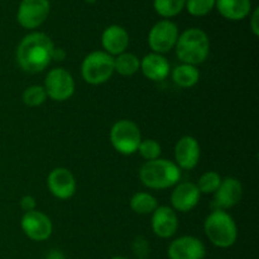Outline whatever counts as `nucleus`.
<instances>
[{
    "instance_id": "f257e3e1",
    "label": "nucleus",
    "mask_w": 259,
    "mask_h": 259,
    "mask_svg": "<svg viewBox=\"0 0 259 259\" xmlns=\"http://www.w3.org/2000/svg\"><path fill=\"white\" fill-rule=\"evenodd\" d=\"M55 48L52 39L47 34L33 32L20 40L17 48V62L25 72H42L52 61Z\"/></svg>"
},
{
    "instance_id": "f03ea898",
    "label": "nucleus",
    "mask_w": 259,
    "mask_h": 259,
    "mask_svg": "<svg viewBox=\"0 0 259 259\" xmlns=\"http://www.w3.org/2000/svg\"><path fill=\"white\" fill-rule=\"evenodd\" d=\"M181 179V169L175 162L157 158L147 161L139 169V180L152 190H166L176 186Z\"/></svg>"
},
{
    "instance_id": "7ed1b4c3",
    "label": "nucleus",
    "mask_w": 259,
    "mask_h": 259,
    "mask_svg": "<svg viewBox=\"0 0 259 259\" xmlns=\"http://www.w3.org/2000/svg\"><path fill=\"white\" fill-rule=\"evenodd\" d=\"M176 55L182 63L196 66L205 62L210 53V39L200 28H190L179 35Z\"/></svg>"
},
{
    "instance_id": "20e7f679",
    "label": "nucleus",
    "mask_w": 259,
    "mask_h": 259,
    "mask_svg": "<svg viewBox=\"0 0 259 259\" xmlns=\"http://www.w3.org/2000/svg\"><path fill=\"white\" fill-rule=\"evenodd\" d=\"M204 232L212 245L218 248H230L238 239V227L229 212L215 209L205 219Z\"/></svg>"
},
{
    "instance_id": "39448f33",
    "label": "nucleus",
    "mask_w": 259,
    "mask_h": 259,
    "mask_svg": "<svg viewBox=\"0 0 259 259\" xmlns=\"http://www.w3.org/2000/svg\"><path fill=\"white\" fill-rule=\"evenodd\" d=\"M114 72V57L104 51L89 53L81 65V76L90 85L105 83Z\"/></svg>"
},
{
    "instance_id": "423d86ee",
    "label": "nucleus",
    "mask_w": 259,
    "mask_h": 259,
    "mask_svg": "<svg viewBox=\"0 0 259 259\" xmlns=\"http://www.w3.org/2000/svg\"><path fill=\"white\" fill-rule=\"evenodd\" d=\"M110 142L118 153L131 156L138 151L142 142L141 129L134 121L121 119L111 126Z\"/></svg>"
},
{
    "instance_id": "0eeeda50",
    "label": "nucleus",
    "mask_w": 259,
    "mask_h": 259,
    "mask_svg": "<svg viewBox=\"0 0 259 259\" xmlns=\"http://www.w3.org/2000/svg\"><path fill=\"white\" fill-rule=\"evenodd\" d=\"M43 88L47 94V98L62 103L72 98L75 94V80L67 70L57 67L47 73Z\"/></svg>"
},
{
    "instance_id": "6e6552de",
    "label": "nucleus",
    "mask_w": 259,
    "mask_h": 259,
    "mask_svg": "<svg viewBox=\"0 0 259 259\" xmlns=\"http://www.w3.org/2000/svg\"><path fill=\"white\" fill-rule=\"evenodd\" d=\"M179 35V28L174 22L169 19H162L149 30L148 45L154 53L163 55L175 48Z\"/></svg>"
},
{
    "instance_id": "1a4fd4ad",
    "label": "nucleus",
    "mask_w": 259,
    "mask_h": 259,
    "mask_svg": "<svg viewBox=\"0 0 259 259\" xmlns=\"http://www.w3.org/2000/svg\"><path fill=\"white\" fill-rule=\"evenodd\" d=\"M51 12L50 0H22L17 20L25 29H35L47 20Z\"/></svg>"
},
{
    "instance_id": "9d476101",
    "label": "nucleus",
    "mask_w": 259,
    "mask_h": 259,
    "mask_svg": "<svg viewBox=\"0 0 259 259\" xmlns=\"http://www.w3.org/2000/svg\"><path fill=\"white\" fill-rule=\"evenodd\" d=\"M23 233L33 242H45L50 239L53 232V225L50 218L37 209L24 212L20 220Z\"/></svg>"
},
{
    "instance_id": "9b49d317",
    "label": "nucleus",
    "mask_w": 259,
    "mask_h": 259,
    "mask_svg": "<svg viewBox=\"0 0 259 259\" xmlns=\"http://www.w3.org/2000/svg\"><path fill=\"white\" fill-rule=\"evenodd\" d=\"M47 186L55 197L60 200H68L76 192L75 176L70 169L65 167H57L48 175Z\"/></svg>"
},
{
    "instance_id": "f8f14e48",
    "label": "nucleus",
    "mask_w": 259,
    "mask_h": 259,
    "mask_svg": "<svg viewBox=\"0 0 259 259\" xmlns=\"http://www.w3.org/2000/svg\"><path fill=\"white\" fill-rule=\"evenodd\" d=\"M167 254L169 259H204L206 248L199 238L184 235L171 242Z\"/></svg>"
},
{
    "instance_id": "ddd939ff",
    "label": "nucleus",
    "mask_w": 259,
    "mask_h": 259,
    "mask_svg": "<svg viewBox=\"0 0 259 259\" xmlns=\"http://www.w3.org/2000/svg\"><path fill=\"white\" fill-rule=\"evenodd\" d=\"M201 148L196 138L191 136H185L175 146V163L180 169H194L199 164Z\"/></svg>"
},
{
    "instance_id": "4468645a",
    "label": "nucleus",
    "mask_w": 259,
    "mask_h": 259,
    "mask_svg": "<svg viewBox=\"0 0 259 259\" xmlns=\"http://www.w3.org/2000/svg\"><path fill=\"white\" fill-rule=\"evenodd\" d=\"M200 194L196 184L194 182H181L175 186L171 194V204L175 211L189 212L194 210L200 202Z\"/></svg>"
},
{
    "instance_id": "2eb2a0df",
    "label": "nucleus",
    "mask_w": 259,
    "mask_h": 259,
    "mask_svg": "<svg viewBox=\"0 0 259 259\" xmlns=\"http://www.w3.org/2000/svg\"><path fill=\"white\" fill-rule=\"evenodd\" d=\"M179 229V218L176 211L168 206H158L152 214V230L162 239L174 237Z\"/></svg>"
},
{
    "instance_id": "dca6fc26",
    "label": "nucleus",
    "mask_w": 259,
    "mask_h": 259,
    "mask_svg": "<svg viewBox=\"0 0 259 259\" xmlns=\"http://www.w3.org/2000/svg\"><path fill=\"white\" fill-rule=\"evenodd\" d=\"M243 196V186L239 180L234 177H227L222 180L219 189L215 191L214 200L217 209L227 210L230 207H234L239 204Z\"/></svg>"
},
{
    "instance_id": "f3484780",
    "label": "nucleus",
    "mask_w": 259,
    "mask_h": 259,
    "mask_svg": "<svg viewBox=\"0 0 259 259\" xmlns=\"http://www.w3.org/2000/svg\"><path fill=\"white\" fill-rule=\"evenodd\" d=\"M101 45L105 51L110 56H119L121 53L126 52V48L129 46V34L125 28L120 25H109L105 28L101 35Z\"/></svg>"
},
{
    "instance_id": "a211bd4d",
    "label": "nucleus",
    "mask_w": 259,
    "mask_h": 259,
    "mask_svg": "<svg viewBox=\"0 0 259 259\" xmlns=\"http://www.w3.org/2000/svg\"><path fill=\"white\" fill-rule=\"evenodd\" d=\"M141 70L148 80L162 81L169 75L171 66L163 55L152 52L141 60Z\"/></svg>"
},
{
    "instance_id": "6ab92c4d",
    "label": "nucleus",
    "mask_w": 259,
    "mask_h": 259,
    "mask_svg": "<svg viewBox=\"0 0 259 259\" xmlns=\"http://www.w3.org/2000/svg\"><path fill=\"white\" fill-rule=\"evenodd\" d=\"M218 12L229 20H243L252 12L250 0H215Z\"/></svg>"
},
{
    "instance_id": "aec40b11",
    "label": "nucleus",
    "mask_w": 259,
    "mask_h": 259,
    "mask_svg": "<svg viewBox=\"0 0 259 259\" xmlns=\"http://www.w3.org/2000/svg\"><path fill=\"white\" fill-rule=\"evenodd\" d=\"M172 80L180 88L189 89L199 82L200 72L196 66L181 63L172 71Z\"/></svg>"
},
{
    "instance_id": "412c9836",
    "label": "nucleus",
    "mask_w": 259,
    "mask_h": 259,
    "mask_svg": "<svg viewBox=\"0 0 259 259\" xmlns=\"http://www.w3.org/2000/svg\"><path fill=\"white\" fill-rule=\"evenodd\" d=\"M141 70V60L136 55L124 52L114 58V71L121 76H133Z\"/></svg>"
},
{
    "instance_id": "4be33fe9",
    "label": "nucleus",
    "mask_w": 259,
    "mask_h": 259,
    "mask_svg": "<svg viewBox=\"0 0 259 259\" xmlns=\"http://www.w3.org/2000/svg\"><path fill=\"white\" fill-rule=\"evenodd\" d=\"M157 207H158V201L153 195L148 194V192H137L131 199V209L136 214H153Z\"/></svg>"
},
{
    "instance_id": "5701e85b",
    "label": "nucleus",
    "mask_w": 259,
    "mask_h": 259,
    "mask_svg": "<svg viewBox=\"0 0 259 259\" xmlns=\"http://www.w3.org/2000/svg\"><path fill=\"white\" fill-rule=\"evenodd\" d=\"M186 0H153V8L157 14L164 19L176 17L184 10Z\"/></svg>"
},
{
    "instance_id": "b1692460",
    "label": "nucleus",
    "mask_w": 259,
    "mask_h": 259,
    "mask_svg": "<svg viewBox=\"0 0 259 259\" xmlns=\"http://www.w3.org/2000/svg\"><path fill=\"white\" fill-rule=\"evenodd\" d=\"M222 177L218 172L215 171H207L197 181L196 186L199 189L200 194H215L218 189H219L220 184H222Z\"/></svg>"
},
{
    "instance_id": "393cba45",
    "label": "nucleus",
    "mask_w": 259,
    "mask_h": 259,
    "mask_svg": "<svg viewBox=\"0 0 259 259\" xmlns=\"http://www.w3.org/2000/svg\"><path fill=\"white\" fill-rule=\"evenodd\" d=\"M22 100L25 105L35 108V106L42 105L47 100V94H46V90L43 86L32 85L25 89L22 95Z\"/></svg>"
},
{
    "instance_id": "a878e982",
    "label": "nucleus",
    "mask_w": 259,
    "mask_h": 259,
    "mask_svg": "<svg viewBox=\"0 0 259 259\" xmlns=\"http://www.w3.org/2000/svg\"><path fill=\"white\" fill-rule=\"evenodd\" d=\"M185 8L192 17H205L215 8V0H186Z\"/></svg>"
},
{
    "instance_id": "bb28decb",
    "label": "nucleus",
    "mask_w": 259,
    "mask_h": 259,
    "mask_svg": "<svg viewBox=\"0 0 259 259\" xmlns=\"http://www.w3.org/2000/svg\"><path fill=\"white\" fill-rule=\"evenodd\" d=\"M137 152H139L142 158H144L146 161H153V159L159 158L162 148L161 144L154 139H144V141L142 139Z\"/></svg>"
},
{
    "instance_id": "cd10ccee",
    "label": "nucleus",
    "mask_w": 259,
    "mask_h": 259,
    "mask_svg": "<svg viewBox=\"0 0 259 259\" xmlns=\"http://www.w3.org/2000/svg\"><path fill=\"white\" fill-rule=\"evenodd\" d=\"M133 250H134V254H136L138 258L141 259L146 258L147 254L149 253V245L148 243H147V240L142 237L137 238L136 242L133 243Z\"/></svg>"
},
{
    "instance_id": "c85d7f7f",
    "label": "nucleus",
    "mask_w": 259,
    "mask_h": 259,
    "mask_svg": "<svg viewBox=\"0 0 259 259\" xmlns=\"http://www.w3.org/2000/svg\"><path fill=\"white\" fill-rule=\"evenodd\" d=\"M20 207H22V210L24 212L33 211L37 207V202H35L34 197L30 196V195H27V196H23L20 199Z\"/></svg>"
},
{
    "instance_id": "c756f323",
    "label": "nucleus",
    "mask_w": 259,
    "mask_h": 259,
    "mask_svg": "<svg viewBox=\"0 0 259 259\" xmlns=\"http://www.w3.org/2000/svg\"><path fill=\"white\" fill-rule=\"evenodd\" d=\"M250 29L255 37L259 35V8H255L250 17Z\"/></svg>"
},
{
    "instance_id": "7c9ffc66",
    "label": "nucleus",
    "mask_w": 259,
    "mask_h": 259,
    "mask_svg": "<svg viewBox=\"0 0 259 259\" xmlns=\"http://www.w3.org/2000/svg\"><path fill=\"white\" fill-rule=\"evenodd\" d=\"M66 58V52L62 48H53L52 51V60L56 61H63Z\"/></svg>"
},
{
    "instance_id": "2f4dec72",
    "label": "nucleus",
    "mask_w": 259,
    "mask_h": 259,
    "mask_svg": "<svg viewBox=\"0 0 259 259\" xmlns=\"http://www.w3.org/2000/svg\"><path fill=\"white\" fill-rule=\"evenodd\" d=\"M46 259H65V254H63L61 250L52 249L50 253H48Z\"/></svg>"
},
{
    "instance_id": "473e14b6",
    "label": "nucleus",
    "mask_w": 259,
    "mask_h": 259,
    "mask_svg": "<svg viewBox=\"0 0 259 259\" xmlns=\"http://www.w3.org/2000/svg\"><path fill=\"white\" fill-rule=\"evenodd\" d=\"M111 259H129V258L124 257V255H115V257H113Z\"/></svg>"
},
{
    "instance_id": "72a5a7b5",
    "label": "nucleus",
    "mask_w": 259,
    "mask_h": 259,
    "mask_svg": "<svg viewBox=\"0 0 259 259\" xmlns=\"http://www.w3.org/2000/svg\"><path fill=\"white\" fill-rule=\"evenodd\" d=\"M86 3H89V4H94V3L96 2V0H85Z\"/></svg>"
}]
</instances>
